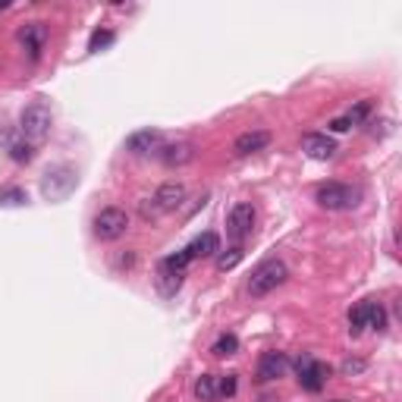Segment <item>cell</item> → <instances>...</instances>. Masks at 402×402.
Masks as SVG:
<instances>
[{
	"mask_svg": "<svg viewBox=\"0 0 402 402\" xmlns=\"http://www.w3.org/2000/svg\"><path fill=\"white\" fill-rule=\"evenodd\" d=\"M10 157H13V161H19V164H29L32 157H35V151H32V145H29V142L10 139Z\"/></svg>",
	"mask_w": 402,
	"mask_h": 402,
	"instance_id": "obj_20",
	"label": "cell"
},
{
	"mask_svg": "<svg viewBox=\"0 0 402 402\" xmlns=\"http://www.w3.org/2000/svg\"><path fill=\"white\" fill-rule=\"evenodd\" d=\"M110 41H113V32H95V35H91V51L110 45Z\"/></svg>",
	"mask_w": 402,
	"mask_h": 402,
	"instance_id": "obj_27",
	"label": "cell"
},
{
	"mask_svg": "<svg viewBox=\"0 0 402 402\" xmlns=\"http://www.w3.org/2000/svg\"><path fill=\"white\" fill-rule=\"evenodd\" d=\"M51 126H54V113L45 101H32V104L23 110V117H19V132H23L29 142L47 139Z\"/></svg>",
	"mask_w": 402,
	"mask_h": 402,
	"instance_id": "obj_2",
	"label": "cell"
},
{
	"mask_svg": "<svg viewBox=\"0 0 402 402\" xmlns=\"http://www.w3.org/2000/svg\"><path fill=\"white\" fill-rule=\"evenodd\" d=\"M252 230H255V208L246 204V201H239L236 208L230 211V217H226V236H230L236 246H242V242L252 236Z\"/></svg>",
	"mask_w": 402,
	"mask_h": 402,
	"instance_id": "obj_7",
	"label": "cell"
},
{
	"mask_svg": "<svg viewBox=\"0 0 402 402\" xmlns=\"http://www.w3.org/2000/svg\"><path fill=\"white\" fill-rule=\"evenodd\" d=\"M362 368H365V365H362V362H346V365H343V374H352V371H362Z\"/></svg>",
	"mask_w": 402,
	"mask_h": 402,
	"instance_id": "obj_30",
	"label": "cell"
},
{
	"mask_svg": "<svg viewBox=\"0 0 402 402\" xmlns=\"http://www.w3.org/2000/svg\"><path fill=\"white\" fill-rule=\"evenodd\" d=\"M242 255H246V252H242V248H230V252H224V255H220V258H217V270H233V268H236V264H239V261H242Z\"/></svg>",
	"mask_w": 402,
	"mask_h": 402,
	"instance_id": "obj_24",
	"label": "cell"
},
{
	"mask_svg": "<svg viewBox=\"0 0 402 402\" xmlns=\"http://www.w3.org/2000/svg\"><path fill=\"white\" fill-rule=\"evenodd\" d=\"M161 132L157 129H142V132H132L126 139V151L129 154H148V151H157L161 148Z\"/></svg>",
	"mask_w": 402,
	"mask_h": 402,
	"instance_id": "obj_12",
	"label": "cell"
},
{
	"mask_svg": "<svg viewBox=\"0 0 402 402\" xmlns=\"http://www.w3.org/2000/svg\"><path fill=\"white\" fill-rule=\"evenodd\" d=\"M29 201V195L23 192V189H0V204H7V208H19V204H25Z\"/></svg>",
	"mask_w": 402,
	"mask_h": 402,
	"instance_id": "obj_23",
	"label": "cell"
},
{
	"mask_svg": "<svg viewBox=\"0 0 402 402\" xmlns=\"http://www.w3.org/2000/svg\"><path fill=\"white\" fill-rule=\"evenodd\" d=\"M195 396H198L201 402H214L217 399V377L214 374H201V377L195 380Z\"/></svg>",
	"mask_w": 402,
	"mask_h": 402,
	"instance_id": "obj_17",
	"label": "cell"
},
{
	"mask_svg": "<svg viewBox=\"0 0 402 402\" xmlns=\"http://www.w3.org/2000/svg\"><path fill=\"white\" fill-rule=\"evenodd\" d=\"M230 396H236V374L217 377V399H230Z\"/></svg>",
	"mask_w": 402,
	"mask_h": 402,
	"instance_id": "obj_25",
	"label": "cell"
},
{
	"mask_svg": "<svg viewBox=\"0 0 402 402\" xmlns=\"http://www.w3.org/2000/svg\"><path fill=\"white\" fill-rule=\"evenodd\" d=\"M139 211H142V217H145V220H157V211L151 208V198H145L142 204H139Z\"/></svg>",
	"mask_w": 402,
	"mask_h": 402,
	"instance_id": "obj_28",
	"label": "cell"
},
{
	"mask_svg": "<svg viewBox=\"0 0 402 402\" xmlns=\"http://www.w3.org/2000/svg\"><path fill=\"white\" fill-rule=\"evenodd\" d=\"M157 154H161V161H164L167 167H186L195 161V145L192 142H170V145H161Z\"/></svg>",
	"mask_w": 402,
	"mask_h": 402,
	"instance_id": "obj_10",
	"label": "cell"
},
{
	"mask_svg": "<svg viewBox=\"0 0 402 402\" xmlns=\"http://www.w3.org/2000/svg\"><path fill=\"white\" fill-rule=\"evenodd\" d=\"M270 145V132H264V129H255V132H242L236 139V145H233V151H236L239 157H248L255 154V151H264Z\"/></svg>",
	"mask_w": 402,
	"mask_h": 402,
	"instance_id": "obj_14",
	"label": "cell"
},
{
	"mask_svg": "<svg viewBox=\"0 0 402 402\" xmlns=\"http://www.w3.org/2000/svg\"><path fill=\"white\" fill-rule=\"evenodd\" d=\"M211 352H214L217 358L236 355V352H239V336H236V333H224V336H220V340H217L214 346H211Z\"/></svg>",
	"mask_w": 402,
	"mask_h": 402,
	"instance_id": "obj_18",
	"label": "cell"
},
{
	"mask_svg": "<svg viewBox=\"0 0 402 402\" xmlns=\"http://www.w3.org/2000/svg\"><path fill=\"white\" fill-rule=\"evenodd\" d=\"M368 327V302H358L349 311V333H362Z\"/></svg>",
	"mask_w": 402,
	"mask_h": 402,
	"instance_id": "obj_19",
	"label": "cell"
},
{
	"mask_svg": "<svg viewBox=\"0 0 402 402\" xmlns=\"http://www.w3.org/2000/svg\"><path fill=\"white\" fill-rule=\"evenodd\" d=\"M189 255H186V248H182V252H176V255H167L164 258V264L167 268H173V270H182V274H186V268H189Z\"/></svg>",
	"mask_w": 402,
	"mask_h": 402,
	"instance_id": "obj_26",
	"label": "cell"
},
{
	"mask_svg": "<svg viewBox=\"0 0 402 402\" xmlns=\"http://www.w3.org/2000/svg\"><path fill=\"white\" fill-rule=\"evenodd\" d=\"M129 230V217L126 211L119 208H104L101 214L95 217V236L101 239V242H117V239H123Z\"/></svg>",
	"mask_w": 402,
	"mask_h": 402,
	"instance_id": "obj_5",
	"label": "cell"
},
{
	"mask_svg": "<svg viewBox=\"0 0 402 402\" xmlns=\"http://www.w3.org/2000/svg\"><path fill=\"white\" fill-rule=\"evenodd\" d=\"M154 286H157V292H161L164 298L176 296V292H179V286H182V270H173V268H167L164 261H161V264H157Z\"/></svg>",
	"mask_w": 402,
	"mask_h": 402,
	"instance_id": "obj_15",
	"label": "cell"
},
{
	"mask_svg": "<svg viewBox=\"0 0 402 402\" xmlns=\"http://www.w3.org/2000/svg\"><path fill=\"white\" fill-rule=\"evenodd\" d=\"M19 41L25 45L29 57H32V60H38V57H41V51H45V41H47V29H45V23H32V25H25V29L19 32Z\"/></svg>",
	"mask_w": 402,
	"mask_h": 402,
	"instance_id": "obj_13",
	"label": "cell"
},
{
	"mask_svg": "<svg viewBox=\"0 0 402 402\" xmlns=\"http://www.w3.org/2000/svg\"><path fill=\"white\" fill-rule=\"evenodd\" d=\"M333 402H346V399H333Z\"/></svg>",
	"mask_w": 402,
	"mask_h": 402,
	"instance_id": "obj_31",
	"label": "cell"
},
{
	"mask_svg": "<svg viewBox=\"0 0 402 402\" xmlns=\"http://www.w3.org/2000/svg\"><path fill=\"white\" fill-rule=\"evenodd\" d=\"M296 374H298L302 390H308V393H320L324 383H327V377H330V365H324V362H318V358H311V355H302L296 362Z\"/></svg>",
	"mask_w": 402,
	"mask_h": 402,
	"instance_id": "obj_6",
	"label": "cell"
},
{
	"mask_svg": "<svg viewBox=\"0 0 402 402\" xmlns=\"http://www.w3.org/2000/svg\"><path fill=\"white\" fill-rule=\"evenodd\" d=\"M314 201L327 211H349L358 204V189L346 186V182H324L314 192Z\"/></svg>",
	"mask_w": 402,
	"mask_h": 402,
	"instance_id": "obj_4",
	"label": "cell"
},
{
	"mask_svg": "<svg viewBox=\"0 0 402 402\" xmlns=\"http://www.w3.org/2000/svg\"><path fill=\"white\" fill-rule=\"evenodd\" d=\"M75 182H79V173H75L73 167H67V164L51 167V170L45 173V179H41V195H45L47 201H63L73 195Z\"/></svg>",
	"mask_w": 402,
	"mask_h": 402,
	"instance_id": "obj_3",
	"label": "cell"
},
{
	"mask_svg": "<svg viewBox=\"0 0 402 402\" xmlns=\"http://www.w3.org/2000/svg\"><path fill=\"white\" fill-rule=\"evenodd\" d=\"M302 151H305L308 157H314V161H330V157L336 154V142L324 132H311L302 139Z\"/></svg>",
	"mask_w": 402,
	"mask_h": 402,
	"instance_id": "obj_11",
	"label": "cell"
},
{
	"mask_svg": "<svg viewBox=\"0 0 402 402\" xmlns=\"http://www.w3.org/2000/svg\"><path fill=\"white\" fill-rule=\"evenodd\" d=\"M286 371H289V358L283 352H264L258 358V380H264V383L286 377Z\"/></svg>",
	"mask_w": 402,
	"mask_h": 402,
	"instance_id": "obj_9",
	"label": "cell"
},
{
	"mask_svg": "<svg viewBox=\"0 0 402 402\" xmlns=\"http://www.w3.org/2000/svg\"><path fill=\"white\" fill-rule=\"evenodd\" d=\"M286 276H289V270H286L283 261H261L258 268L252 270V276H248V296L261 298V296H268V292H274L276 286H283L286 283Z\"/></svg>",
	"mask_w": 402,
	"mask_h": 402,
	"instance_id": "obj_1",
	"label": "cell"
},
{
	"mask_svg": "<svg viewBox=\"0 0 402 402\" xmlns=\"http://www.w3.org/2000/svg\"><path fill=\"white\" fill-rule=\"evenodd\" d=\"M371 107H374V101H371V97H365V101H358V104L352 107L349 113H346V119H349V126H358V123H365V117L371 113Z\"/></svg>",
	"mask_w": 402,
	"mask_h": 402,
	"instance_id": "obj_22",
	"label": "cell"
},
{
	"mask_svg": "<svg viewBox=\"0 0 402 402\" xmlns=\"http://www.w3.org/2000/svg\"><path fill=\"white\" fill-rule=\"evenodd\" d=\"M368 327H374V330L387 327V311H383L380 302H368Z\"/></svg>",
	"mask_w": 402,
	"mask_h": 402,
	"instance_id": "obj_21",
	"label": "cell"
},
{
	"mask_svg": "<svg viewBox=\"0 0 402 402\" xmlns=\"http://www.w3.org/2000/svg\"><path fill=\"white\" fill-rule=\"evenodd\" d=\"M220 252V239H217V233H201L198 239H192L186 246V255L189 258H211V255Z\"/></svg>",
	"mask_w": 402,
	"mask_h": 402,
	"instance_id": "obj_16",
	"label": "cell"
},
{
	"mask_svg": "<svg viewBox=\"0 0 402 402\" xmlns=\"http://www.w3.org/2000/svg\"><path fill=\"white\" fill-rule=\"evenodd\" d=\"M186 186L182 182H167V186H161L154 195H151V208L157 211V217L170 214V211H176L182 201H186Z\"/></svg>",
	"mask_w": 402,
	"mask_h": 402,
	"instance_id": "obj_8",
	"label": "cell"
},
{
	"mask_svg": "<svg viewBox=\"0 0 402 402\" xmlns=\"http://www.w3.org/2000/svg\"><path fill=\"white\" fill-rule=\"evenodd\" d=\"M330 129H333V132H346V129H352V126H349V119H346V117H340V119H333V123H330Z\"/></svg>",
	"mask_w": 402,
	"mask_h": 402,
	"instance_id": "obj_29",
	"label": "cell"
}]
</instances>
